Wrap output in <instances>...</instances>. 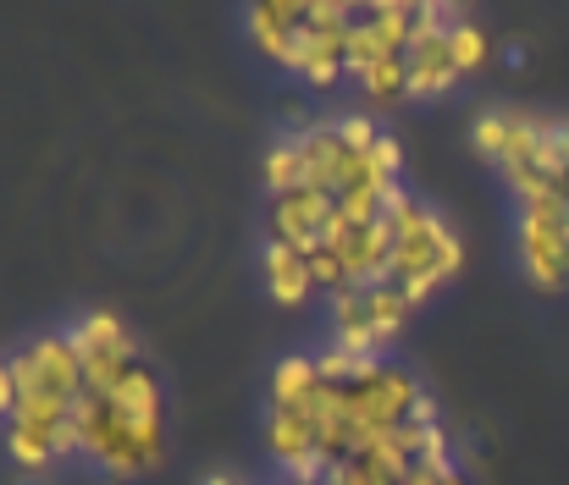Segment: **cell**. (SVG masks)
<instances>
[{"label":"cell","mask_w":569,"mask_h":485,"mask_svg":"<svg viewBox=\"0 0 569 485\" xmlns=\"http://www.w3.org/2000/svg\"><path fill=\"white\" fill-rule=\"evenodd\" d=\"M78 358H83V392H111L133 364H139V336L117 310H83L67 325Z\"/></svg>","instance_id":"6"},{"label":"cell","mask_w":569,"mask_h":485,"mask_svg":"<svg viewBox=\"0 0 569 485\" xmlns=\"http://www.w3.org/2000/svg\"><path fill=\"white\" fill-rule=\"evenodd\" d=\"M332 392H338V408H343V420H349V431H355V458L377 442L381 431L403 425V420L415 414V403L426 397V386L415 381V370L387 364V358H377L355 386H332Z\"/></svg>","instance_id":"4"},{"label":"cell","mask_w":569,"mask_h":485,"mask_svg":"<svg viewBox=\"0 0 569 485\" xmlns=\"http://www.w3.org/2000/svg\"><path fill=\"white\" fill-rule=\"evenodd\" d=\"M327 315H332V342L360 353V358H381V336L366 310V287H338L327 293Z\"/></svg>","instance_id":"12"},{"label":"cell","mask_w":569,"mask_h":485,"mask_svg":"<svg viewBox=\"0 0 569 485\" xmlns=\"http://www.w3.org/2000/svg\"><path fill=\"white\" fill-rule=\"evenodd\" d=\"M409 33H415V0L355 6V22H349V72H366L371 61L403 55L409 50Z\"/></svg>","instance_id":"7"},{"label":"cell","mask_w":569,"mask_h":485,"mask_svg":"<svg viewBox=\"0 0 569 485\" xmlns=\"http://www.w3.org/2000/svg\"><path fill=\"white\" fill-rule=\"evenodd\" d=\"M22 397H61V403L83 397V358H78L67 331H39L33 342L6 353V364H0V414H11Z\"/></svg>","instance_id":"3"},{"label":"cell","mask_w":569,"mask_h":485,"mask_svg":"<svg viewBox=\"0 0 569 485\" xmlns=\"http://www.w3.org/2000/svg\"><path fill=\"white\" fill-rule=\"evenodd\" d=\"M72 420H78V453L111 481H139L167 458V425H133L100 392H83Z\"/></svg>","instance_id":"2"},{"label":"cell","mask_w":569,"mask_h":485,"mask_svg":"<svg viewBox=\"0 0 569 485\" xmlns=\"http://www.w3.org/2000/svg\"><path fill=\"white\" fill-rule=\"evenodd\" d=\"M266 188H271V199L288 193V188H305V150H299V133H288V139H277V144L266 150Z\"/></svg>","instance_id":"18"},{"label":"cell","mask_w":569,"mask_h":485,"mask_svg":"<svg viewBox=\"0 0 569 485\" xmlns=\"http://www.w3.org/2000/svg\"><path fill=\"white\" fill-rule=\"evenodd\" d=\"M332 210H338V193L310 188V182L305 188H288V193L271 199V238H282L299 254H310V249H321V232H327Z\"/></svg>","instance_id":"9"},{"label":"cell","mask_w":569,"mask_h":485,"mask_svg":"<svg viewBox=\"0 0 569 485\" xmlns=\"http://www.w3.org/2000/svg\"><path fill=\"white\" fill-rule=\"evenodd\" d=\"M509 139H515V105H487V111L470 117V150L487 155L492 165L503 161Z\"/></svg>","instance_id":"15"},{"label":"cell","mask_w":569,"mask_h":485,"mask_svg":"<svg viewBox=\"0 0 569 485\" xmlns=\"http://www.w3.org/2000/svg\"><path fill=\"white\" fill-rule=\"evenodd\" d=\"M199 485H243V481H238V475H204Z\"/></svg>","instance_id":"24"},{"label":"cell","mask_w":569,"mask_h":485,"mask_svg":"<svg viewBox=\"0 0 569 485\" xmlns=\"http://www.w3.org/2000/svg\"><path fill=\"white\" fill-rule=\"evenodd\" d=\"M260 431H266V453L288 469V481H316V475H332V464L321 458V436H316L310 408H282V403H271Z\"/></svg>","instance_id":"8"},{"label":"cell","mask_w":569,"mask_h":485,"mask_svg":"<svg viewBox=\"0 0 569 485\" xmlns=\"http://www.w3.org/2000/svg\"><path fill=\"white\" fill-rule=\"evenodd\" d=\"M403 61H409V94H420V100H437V94H448V89L465 78L459 61H453L448 33H442V28H426V22H415Z\"/></svg>","instance_id":"10"},{"label":"cell","mask_w":569,"mask_h":485,"mask_svg":"<svg viewBox=\"0 0 569 485\" xmlns=\"http://www.w3.org/2000/svg\"><path fill=\"white\" fill-rule=\"evenodd\" d=\"M310 260V276H316V287H327V293H338V287H349V276H343V260L321 243V249H310L305 254Z\"/></svg>","instance_id":"23"},{"label":"cell","mask_w":569,"mask_h":485,"mask_svg":"<svg viewBox=\"0 0 569 485\" xmlns=\"http://www.w3.org/2000/svg\"><path fill=\"white\" fill-rule=\"evenodd\" d=\"M321 386H327V381H321L316 353H282V358L271 364V403H282V408H305Z\"/></svg>","instance_id":"14"},{"label":"cell","mask_w":569,"mask_h":485,"mask_svg":"<svg viewBox=\"0 0 569 485\" xmlns=\"http://www.w3.org/2000/svg\"><path fill=\"white\" fill-rule=\"evenodd\" d=\"M28 485H33V481H28Z\"/></svg>","instance_id":"26"},{"label":"cell","mask_w":569,"mask_h":485,"mask_svg":"<svg viewBox=\"0 0 569 485\" xmlns=\"http://www.w3.org/2000/svg\"><path fill=\"white\" fill-rule=\"evenodd\" d=\"M381 221H387L392 238H398L387 282H398V287H409V282H437V287H442V282L459 276V265H465V238L453 232L448 215H437V210H431L426 199H415L403 182L387 188Z\"/></svg>","instance_id":"1"},{"label":"cell","mask_w":569,"mask_h":485,"mask_svg":"<svg viewBox=\"0 0 569 485\" xmlns=\"http://www.w3.org/2000/svg\"><path fill=\"white\" fill-rule=\"evenodd\" d=\"M305 17H310V0H266V6H249L243 28H249V39H254V50H260L266 61L288 67L293 33L305 28Z\"/></svg>","instance_id":"11"},{"label":"cell","mask_w":569,"mask_h":485,"mask_svg":"<svg viewBox=\"0 0 569 485\" xmlns=\"http://www.w3.org/2000/svg\"><path fill=\"white\" fill-rule=\"evenodd\" d=\"M366 310H371V325H377L381 347H387V342L409 325V315H415V304L403 299L398 282H371V287H366Z\"/></svg>","instance_id":"16"},{"label":"cell","mask_w":569,"mask_h":485,"mask_svg":"<svg viewBox=\"0 0 569 485\" xmlns=\"http://www.w3.org/2000/svg\"><path fill=\"white\" fill-rule=\"evenodd\" d=\"M355 78H360V89H366L371 105H398V100H409V61H403V55L371 61V67L355 72Z\"/></svg>","instance_id":"17"},{"label":"cell","mask_w":569,"mask_h":485,"mask_svg":"<svg viewBox=\"0 0 569 485\" xmlns=\"http://www.w3.org/2000/svg\"><path fill=\"white\" fill-rule=\"evenodd\" d=\"M316 364H321V381H327V386H355L377 358H360V353H349V347L327 342V347H316Z\"/></svg>","instance_id":"20"},{"label":"cell","mask_w":569,"mask_h":485,"mask_svg":"<svg viewBox=\"0 0 569 485\" xmlns=\"http://www.w3.org/2000/svg\"><path fill=\"white\" fill-rule=\"evenodd\" d=\"M332 128H338V139H343L355 155H371V144L381 139V128H377L371 111H343V117H332Z\"/></svg>","instance_id":"21"},{"label":"cell","mask_w":569,"mask_h":485,"mask_svg":"<svg viewBox=\"0 0 569 485\" xmlns=\"http://www.w3.org/2000/svg\"><path fill=\"white\" fill-rule=\"evenodd\" d=\"M366 161H371V171H377V182H398V171H403V139L381 128V139L371 144Z\"/></svg>","instance_id":"22"},{"label":"cell","mask_w":569,"mask_h":485,"mask_svg":"<svg viewBox=\"0 0 569 485\" xmlns=\"http://www.w3.org/2000/svg\"><path fill=\"white\" fill-rule=\"evenodd\" d=\"M448 44H453L459 72H476V67H487V55H492V33H487L476 17H459V22L448 28Z\"/></svg>","instance_id":"19"},{"label":"cell","mask_w":569,"mask_h":485,"mask_svg":"<svg viewBox=\"0 0 569 485\" xmlns=\"http://www.w3.org/2000/svg\"><path fill=\"white\" fill-rule=\"evenodd\" d=\"M260 271H266V293H271L277 304H305V299L316 293L310 260H305L293 243H282V238H266V249H260Z\"/></svg>","instance_id":"13"},{"label":"cell","mask_w":569,"mask_h":485,"mask_svg":"<svg viewBox=\"0 0 569 485\" xmlns=\"http://www.w3.org/2000/svg\"><path fill=\"white\" fill-rule=\"evenodd\" d=\"M282 485H332L327 475H316V481H282Z\"/></svg>","instance_id":"25"},{"label":"cell","mask_w":569,"mask_h":485,"mask_svg":"<svg viewBox=\"0 0 569 485\" xmlns=\"http://www.w3.org/2000/svg\"><path fill=\"white\" fill-rule=\"evenodd\" d=\"M515 254H520V271H526L531 287H542V293L569 287V199L565 193L520 204V215H515Z\"/></svg>","instance_id":"5"}]
</instances>
